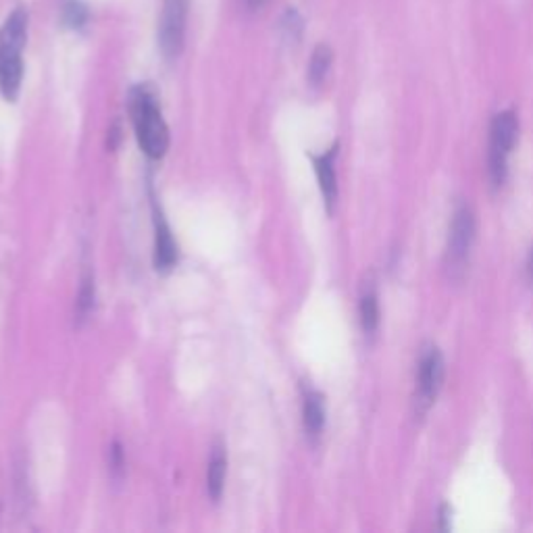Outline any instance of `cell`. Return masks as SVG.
I'll return each mask as SVG.
<instances>
[{"mask_svg":"<svg viewBox=\"0 0 533 533\" xmlns=\"http://www.w3.org/2000/svg\"><path fill=\"white\" fill-rule=\"evenodd\" d=\"M442 383H444V358H442L438 348H427L421 355L419 369H417L415 402L421 413L432 408L442 390Z\"/></svg>","mask_w":533,"mask_h":533,"instance_id":"5","label":"cell"},{"mask_svg":"<svg viewBox=\"0 0 533 533\" xmlns=\"http://www.w3.org/2000/svg\"><path fill=\"white\" fill-rule=\"evenodd\" d=\"M111 469L115 473H119L124 469V451H121L119 442H115L111 446Z\"/></svg>","mask_w":533,"mask_h":533,"instance_id":"16","label":"cell"},{"mask_svg":"<svg viewBox=\"0 0 533 533\" xmlns=\"http://www.w3.org/2000/svg\"><path fill=\"white\" fill-rule=\"evenodd\" d=\"M336 154H338V146H333V149L325 150L323 154H313L311 157L327 211H331L333 204L338 201V177H336V165H333Z\"/></svg>","mask_w":533,"mask_h":533,"instance_id":"8","label":"cell"},{"mask_svg":"<svg viewBox=\"0 0 533 533\" xmlns=\"http://www.w3.org/2000/svg\"><path fill=\"white\" fill-rule=\"evenodd\" d=\"M88 6L82 4L80 0H67V3L63 4V23H65L67 28L82 30L83 25L88 23Z\"/></svg>","mask_w":533,"mask_h":533,"instance_id":"14","label":"cell"},{"mask_svg":"<svg viewBox=\"0 0 533 533\" xmlns=\"http://www.w3.org/2000/svg\"><path fill=\"white\" fill-rule=\"evenodd\" d=\"M190 0H163L159 19V47L165 59H177L184 50Z\"/></svg>","mask_w":533,"mask_h":533,"instance_id":"4","label":"cell"},{"mask_svg":"<svg viewBox=\"0 0 533 533\" xmlns=\"http://www.w3.org/2000/svg\"><path fill=\"white\" fill-rule=\"evenodd\" d=\"M154 269L160 273L171 271L177 262V244L173 240L169 223L154 209Z\"/></svg>","mask_w":533,"mask_h":533,"instance_id":"7","label":"cell"},{"mask_svg":"<svg viewBox=\"0 0 533 533\" xmlns=\"http://www.w3.org/2000/svg\"><path fill=\"white\" fill-rule=\"evenodd\" d=\"M226 473H228V454L223 444H215L213 452H211L209 459V469H207V490L209 496L215 500L221 498L223 487H226Z\"/></svg>","mask_w":533,"mask_h":533,"instance_id":"9","label":"cell"},{"mask_svg":"<svg viewBox=\"0 0 533 533\" xmlns=\"http://www.w3.org/2000/svg\"><path fill=\"white\" fill-rule=\"evenodd\" d=\"M94 297H96L94 275L88 271L86 275H83L82 286H80V294H77V303H75L77 321L88 319V314H90V311H92V306H94Z\"/></svg>","mask_w":533,"mask_h":533,"instance_id":"13","label":"cell"},{"mask_svg":"<svg viewBox=\"0 0 533 533\" xmlns=\"http://www.w3.org/2000/svg\"><path fill=\"white\" fill-rule=\"evenodd\" d=\"M30 15L25 6H17L0 25V94L15 102L23 82V48L28 42Z\"/></svg>","mask_w":533,"mask_h":533,"instance_id":"2","label":"cell"},{"mask_svg":"<svg viewBox=\"0 0 533 533\" xmlns=\"http://www.w3.org/2000/svg\"><path fill=\"white\" fill-rule=\"evenodd\" d=\"M519 119L512 111H504L494 117L490 127V177L494 185H503L509 169V157L517 144Z\"/></svg>","mask_w":533,"mask_h":533,"instance_id":"3","label":"cell"},{"mask_svg":"<svg viewBox=\"0 0 533 533\" xmlns=\"http://www.w3.org/2000/svg\"><path fill=\"white\" fill-rule=\"evenodd\" d=\"M303 419L305 429L308 435H319L325 426V407L323 396L317 391H306L305 394V407H303Z\"/></svg>","mask_w":533,"mask_h":533,"instance_id":"10","label":"cell"},{"mask_svg":"<svg viewBox=\"0 0 533 533\" xmlns=\"http://www.w3.org/2000/svg\"><path fill=\"white\" fill-rule=\"evenodd\" d=\"M284 30L288 31V34H290L292 38H298L300 36V31H303V19H300V15L297 11H288L286 15H284Z\"/></svg>","mask_w":533,"mask_h":533,"instance_id":"15","label":"cell"},{"mask_svg":"<svg viewBox=\"0 0 533 533\" xmlns=\"http://www.w3.org/2000/svg\"><path fill=\"white\" fill-rule=\"evenodd\" d=\"M361 323L365 333H375L380 327V303L374 290L365 292L361 298Z\"/></svg>","mask_w":533,"mask_h":533,"instance_id":"12","label":"cell"},{"mask_svg":"<svg viewBox=\"0 0 533 533\" xmlns=\"http://www.w3.org/2000/svg\"><path fill=\"white\" fill-rule=\"evenodd\" d=\"M528 269H529V278H531V281H533V250H531V256H529V265H528Z\"/></svg>","mask_w":533,"mask_h":533,"instance_id":"18","label":"cell"},{"mask_svg":"<svg viewBox=\"0 0 533 533\" xmlns=\"http://www.w3.org/2000/svg\"><path fill=\"white\" fill-rule=\"evenodd\" d=\"M475 240V215L471 207L462 204V207L454 213L452 226H451V237H448V265L452 271L465 267L471 253Z\"/></svg>","mask_w":533,"mask_h":533,"instance_id":"6","label":"cell"},{"mask_svg":"<svg viewBox=\"0 0 533 533\" xmlns=\"http://www.w3.org/2000/svg\"><path fill=\"white\" fill-rule=\"evenodd\" d=\"M333 63V53L327 44H319L317 48L313 50L311 63H308V82L313 86H321L325 82L327 73H330Z\"/></svg>","mask_w":533,"mask_h":533,"instance_id":"11","label":"cell"},{"mask_svg":"<svg viewBox=\"0 0 533 533\" xmlns=\"http://www.w3.org/2000/svg\"><path fill=\"white\" fill-rule=\"evenodd\" d=\"M265 3L267 0H246V4L250 6V9H261V6Z\"/></svg>","mask_w":533,"mask_h":533,"instance_id":"17","label":"cell"},{"mask_svg":"<svg viewBox=\"0 0 533 533\" xmlns=\"http://www.w3.org/2000/svg\"><path fill=\"white\" fill-rule=\"evenodd\" d=\"M127 107H130L132 124L136 130L138 144L146 157L159 160L165 157L169 149V130L160 113L157 92L150 83H138L130 90L127 96Z\"/></svg>","mask_w":533,"mask_h":533,"instance_id":"1","label":"cell"}]
</instances>
